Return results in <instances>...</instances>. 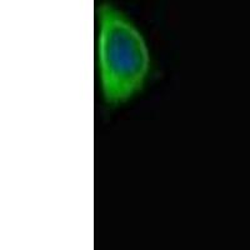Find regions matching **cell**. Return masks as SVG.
I'll return each instance as SVG.
<instances>
[{
	"mask_svg": "<svg viewBox=\"0 0 250 250\" xmlns=\"http://www.w3.org/2000/svg\"><path fill=\"white\" fill-rule=\"evenodd\" d=\"M98 68L103 99L113 106L143 90L150 71V51L133 20L111 4L98 13Z\"/></svg>",
	"mask_w": 250,
	"mask_h": 250,
	"instance_id": "1",
	"label": "cell"
}]
</instances>
